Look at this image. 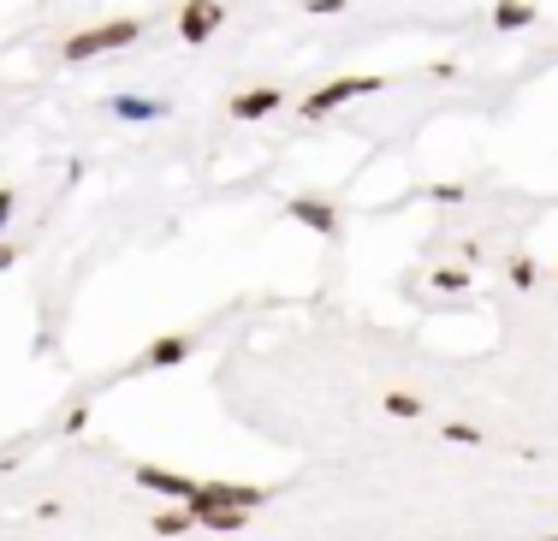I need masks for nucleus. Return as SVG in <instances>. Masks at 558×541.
Returning <instances> with one entry per match:
<instances>
[{
    "instance_id": "1",
    "label": "nucleus",
    "mask_w": 558,
    "mask_h": 541,
    "mask_svg": "<svg viewBox=\"0 0 558 541\" xmlns=\"http://www.w3.org/2000/svg\"><path fill=\"white\" fill-rule=\"evenodd\" d=\"M137 31H143L137 19H113V24H101V31H84V36H72V43H65V55H72V60L108 55V48H125V43H137Z\"/></svg>"
},
{
    "instance_id": "2",
    "label": "nucleus",
    "mask_w": 558,
    "mask_h": 541,
    "mask_svg": "<svg viewBox=\"0 0 558 541\" xmlns=\"http://www.w3.org/2000/svg\"><path fill=\"white\" fill-rule=\"evenodd\" d=\"M375 89H380V77H339V84L315 89V96L303 101V113H310V120H322L327 108H339V101H351V96H375Z\"/></svg>"
},
{
    "instance_id": "3",
    "label": "nucleus",
    "mask_w": 558,
    "mask_h": 541,
    "mask_svg": "<svg viewBox=\"0 0 558 541\" xmlns=\"http://www.w3.org/2000/svg\"><path fill=\"white\" fill-rule=\"evenodd\" d=\"M220 19H226V7H215V0H191V7L179 12V31H184V43H208V36L220 31Z\"/></svg>"
},
{
    "instance_id": "4",
    "label": "nucleus",
    "mask_w": 558,
    "mask_h": 541,
    "mask_svg": "<svg viewBox=\"0 0 558 541\" xmlns=\"http://www.w3.org/2000/svg\"><path fill=\"white\" fill-rule=\"evenodd\" d=\"M137 482H143V488H155V494H179L184 506L196 500V482H184V477H167V470H149V465L137 470Z\"/></svg>"
},
{
    "instance_id": "5",
    "label": "nucleus",
    "mask_w": 558,
    "mask_h": 541,
    "mask_svg": "<svg viewBox=\"0 0 558 541\" xmlns=\"http://www.w3.org/2000/svg\"><path fill=\"white\" fill-rule=\"evenodd\" d=\"M279 101H286L279 89H250V96H238V101H232V120H262V113H274Z\"/></svg>"
},
{
    "instance_id": "6",
    "label": "nucleus",
    "mask_w": 558,
    "mask_h": 541,
    "mask_svg": "<svg viewBox=\"0 0 558 541\" xmlns=\"http://www.w3.org/2000/svg\"><path fill=\"white\" fill-rule=\"evenodd\" d=\"M291 215H298L303 227H315V232H339V215L327 203H310V196H298V203H291Z\"/></svg>"
},
{
    "instance_id": "7",
    "label": "nucleus",
    "mask_w": 558,
    "mask_h": 541,
    "mask_svg": "<svg viewBox=\"0 0 558 541\" xmlns=\"http://www.w3.org/2000/svg\"><path fill=\"white\" fill-rule=\"evenodd\" d=\"M155 530H161V536H184V530H191V506H184V512H161Z\"/></svg>"
},
{
    "instance_id": "8",
    "label": "nucleus",
    "mask_w": 558,
    "mask_h": 541,
    "mask_svg": "<svg viewBox=\"0 0 558 541\" xmlns=\"http://www.w3.org/2000/svg\"><path fill=\"white\" fill-rule=\"evenodd\" d=\"M494 19L505 24V31H511V24H529V19H535V12H529V7H517V0H511V7H499Z\"/></svg>"
},
{
    "instance_id": "9",
    "label": "nucleus",
    "mask_w": 558,
    "mask_h": 541,
    "mask_svg": "<svg viewBox=\"0 0 558 541\" xmlns=\"http://www.w3.org/2000/svg\"><path fill=\"white\" fill-rule=\"evenodd\" d=\"M119 113H125V120H149V113H161V108H155V101H137V96H131V101H119Z\"/></svg>"
},
{
    "instance_id": "10",
    "label": "nucleus",
    "mask_w": 558,
    "mask_h": 541,
    "mask_svg": "<svg viewBox=\"0 0 558 541\" xmlns=\"http://www.w3.org/2000/svg\"><path fill=\"white\" fill-rule=\"evenodd\" d=\"M387 411H392V417H416V411H422V405H416V399H410V393H392V399H387Z\"/></svg>"
},
{
    "instance_id": "11",
    "label": "nucleus",
    "mask_w": 558,
    "mask_h": 541,
    "mask_svg": "<svg viewBox=\"0 0 558 541\" xmlns=\"http://www.w3.org/2000/svg\"><path fill=\"white\" fill-rule=\"evenodd\" d=\"M184 358V339H167V346H155V363H179Z\"/></svg>"
},
{
    "instance_id": "12",
    "label": "nucleus",
    "mask_w": 558,
    "mask_h": 541,
    "mask_svg": "<svg viewBox=\"0 0 558 541\" xmlns=\"http://www.w3.org/2000/svg\"><path fill=\"white\" fill-rule=\"evenodd\" d=\"M7 215H12V196H0V227H7Z\"/></svg>"
},
{
    "instance_id": "13",
    "label": "nucleus",
    "mask_w": 558,
    "mask_h": 541,
    "mask_svg": "<svg viewBox=\"0 0 558 541\" xmlns=\"http://www.w3.org/2000/svg\"><path fill=\"white\" fill-rule=\"evenodd\" d=\"M0 262H7V250H0Z\"/></svg>"
}]
</instances>
